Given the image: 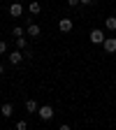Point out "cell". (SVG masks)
Returning a JSON list of instances; mask_svg holds the SVG:
<instances>
[{"label": "cell", "mask_w": 116, "mask_h": 130, "mask_svg": "<svg viewBox=\"0 0 116 130\" xmlns=\"http://www.w3.org/2000/svg\"><path fill=\"white\" fill-rule=\"evenodd\" d=\"M37 116H40L42 121H51V119H54V107H51V105H42V107L37 109Z\"/></svg>", "instance_id": "cell-1"}, {"label": "cell", "mask_w": 116, "mask_h": 130, "mask_svg": "<svg viewBox=\"0 0 116 130\" xmlns=\"http://www.w3.org/2000/svg\"><path fill=\"white\" fill-rule=\"evenodd\" d=\"M88 40L93 42V44H102L107 37H105V32H102V28H93L91 30V35H88Z\"/></svg>", "instance_id": "cell-2"}, {"label": "cell", "mask_w": 116, "mask_h": 130, "mask_svg": "<svg viewBox=\"0 0 116 130\" xmlns=\"http://www.w3.org/2000/svg\"><path fill=\"white\" fill-rule=\"evenodd\" d=\"M72 28H74V21L68 19V16L58 21V30H60V32H72Z\"/></svg>", "instance_id": "cell-3"}, {"label": "cell", "mask_w": 116, "mask_h": 130, "mask_svg": "<svg viewBox=\"0 0 116 130\" xmlns=\"http://www.w3.org/2000/svg\"><path fill=\"white\" fill-rule=\"evenodd\" d=\"M21 14H23V5L21 3H12L9 5V16H12V19H19Z\"/></svg>", "instance_id": "cell-4"}, {"label": "cell", "mask_w": 116, "mask_h": 130, "mask_svg": "<svg viewBox=\"0 0 116 130\" xmlns=\"http://www.w3.org/2000/svg\"><path fill=\"white\" fill-rule=\"evenodd\" d=\"M102 49H105L107 54H116V37H107L102 42Z\"/></svg>", "instance_id": "cell-5"}, {"label": "cell", "mask_w": 116, "mask_h": 130, "mask_svg": "<svg viewBox=\"0 0 116 130\" xmlns=\"http://www.w3.org/2000/svg\"><path fill=\"white\" fill-rule=\"evenodd\" d=\"M23 58H26V56H23L21 49H16V51H12V54H9V63H12V65H19Z\"/></svg>", "instance_id": "cell-6"}, {"label": "cell", "mask_w": 116, "mask_h": 130, "mask_svg": "<svg viewBox=\"0 0 116 130\" xmlns=\"http://www.w3.org/2000/svg\"><path fill=\"white\" fill-rule=\"evenodd\" d=\"M0 116L12 119V116H14V107H12V105H0Z\"/></svg>", "instance_id": "cell-7"}, {"label": "cell", "mask_w": 116, "mask_h": 130, "mask_svg": "<svg viewBox=\"0 0 116 130\" xmlns=\"http://www.w3.org/2000/svg\"><path fill=\"white\" fill-rule=\"evenodd\" d=\"M26 32H28V37H37L40 32H42V28H40L37 23H28V30H26Z\"/></svg>", "instance_id": "cell-8"}, {"label": "cell", "mask_w": 116, "mask_h": 130, "mask_svg": "<svg viewBox=\"0 0 116 130\" xmlns=\"http://www.w3.org/2000/svg\"><path fill=\"white\" fill-rule=\"evenodd\" d=\"M37 109H40V105L35 100H26V111L28 114H37Z\"/></svg>", "instance_id": "cell-9"}, {"label": "cell", "mask_w": 116, "mask_h": 130, "mask_svg": "<svg viewBox=\"0 0 116 130\" xmlns=\"http://www.w3.org/2000/svg\"><path fill=\"white\" fill-rule=\"evenodd\" d=\"M28 12H30L32 16H37V14L42 12V5H40V3H28Z\"/></svg>", "instance_id": "cell-10"}, {"label": "cell", "mask_w": 116, "mask_h": 130, "mask_svg": "<svg viewBox=\"0 0 116 130\" xmlns=\"http://www.w3.org/2000/svg\"><path fill=\"white\" fill-rule=\"evenodd\" d=\"M105 28L111 30V32L116 30V16H107V19H105Z\"/></svg>", "instance_id": "cell-11"}, {"label": "cell", "mask_w": 116, "mask_h": 130, "mask_svg": "<svg viewBox=\"0 0 116 130\" xmlns=\"http://www.w3.org/2000/svg\"><path fill=\"white\" fill-rule=\"evenodd\" d=\"M16 49H21V51H26V49H28V40H26V35L16 37Z\"/></svg>", "instance_id": "cell-12"}, {"label": "cell", "mask_w": 116, "mask_h": 130, "mask_svg": "<svg viewBox=\"0 0 116 130\" xmlns=\"http://www.w3.org/2000/svg\"><path fill=\"white\" fill-rule=\"evenodd\" d=\"M12 35H14V37H21V35H26V30H23L21 26H16V28L12 30Z\"/></svg>", "instance_id": "cell-13"}, {"label": "cell", "mask_w": 116, "mask_h": 130, "mask_svg": "<svg viewBox=\"0 0 116 130\" xmlns=\"http://www.w3.org/2000/svg\"><path fill=\"white\" fill-rule=\"evenodd\" d=\"M16 130H28V121H16Z\"/></svg>", "instance_id": "cell-14"}, {"label": "cell", "mask_w": 116, "mask_h": 130, "mask_svg": "<svg viewBox=\"0 0 116 130\" xmlns=\"http://www.w3.org/2000/svg\"><path fill=\"white\" fill-rule=\"evenodd\" d=\"M5 51H7V42H0V56H3Z\"/></svg>", "instance_id": "cell-15"}, {"label": "cell", "mask_w": 116, "mask_h": 130, "mask_svg": "<svg viewBox=\"0 0 116 130\" xmlns=\"http://www.w3.org/2000/svg\"><path fill=\"white\" fill-rule=\"evenodd\" d=\"M79 3H81V0H68V5H70V7H77Z\"/></svg>", "instance_id": "cell-16"}, {"label": "cell", "mask_w": 116, "mask_h": 130, "mask_svg": "<svg viewBox=\"0 0 116 130\" xmlns=\"http://www.w3.org/2000/svg\"><path fill=\"white\" fill-rule=\"evenodd\" d=\"M3 74H5V65L0 63V77H3Z\"/></svg>", "instance_id": "cell-17"}, {"label": "cell", "mask_w": 116, "mask_h": 130, "mask_svg": "<svg viewBox=\"0 0 116 130\" xmlns=\"http://www.w3.org/2000/svg\"><path fill=\"white\" fill-rule=\"evenodd\" d=\"M81 3H84V5H93V0H81Z\"/></svg>", "instance_id": "cell-18"}]
</instances>
